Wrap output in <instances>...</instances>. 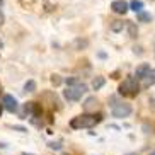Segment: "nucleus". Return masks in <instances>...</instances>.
<instances>
[{"mask_svg": "<svg viewBox=\"0 0 155 155\" xmlns=\"http://www.w3.org/2000/svg\"><path fill=\"white\" fill-rule=\"evenodd\" d=\"M102 121V114H80L77 118H73L70 121V126L73 130H84V128H94L97 123Z\"/></svg>", "mask_w": 155, "mask_h": 155, "instance_id": "1", "label": "nucleus"}, {"mask_svg": "<svg viewBox=\"0 0 155 155\" xmlns=\"http://www.w3.org/2000/svg\"><path fill=\"white\" fill-rule=\"evenodd\" d=\"M118 92L124 97H137L138 92H140V84H138V80L135 77H128L119 84Z\"/></svg>", "mask_w": 155, "mask_h": 155, "instance_id": "2", "label": "nucleus"}, {"mask_svg": "<svg viewBox=\"0 0 155 155\" xmlns=\"http://www.w3.org/2000/svg\"><path fill=\"white\" fill-rule=\"evenodd\" d=\"M87 92V87L84 84H75V85H68L67 91H63V97L67 101H78L80 97Z\"/></svg>", "mask_w": 155, "mask_h": 155, "instance_id": "3", "label": "nucleus"}, {"mask_svg": "<svg viewBox=\"0 0 155 155\" xmlns=\"http://www.w3.org/2000/svg\"><path fill=\"white\" fill-rule=\"evenodd\" d=\"M131 114V106L126 102H118L113 106V116L114 118H126Z\"/></svg>", "mask_w": 155, "mask_h": 155, "instance_id": "4", "label": "nucleus"}, {"mask_svg": "<svg viewBox=\"0 0 155 155\" xmlns=\"http://www.w3.org/2000/svg\"><path fill=\"white\" fill-rule=\"evenodd\" d=\"M2 106H4V109H7L9 113H15V111H17V101H15L14 96H10V94H5L4 96Z\"/></svg>", "mask_w": 155, "mask_h": 155, "instance_id": "5", "label": "nucleus"}, {"mask_svg": "<svg viewBox=\"0 0 155 155\" xmlns=\"http://www.w3.org/2000/svg\"><path fill=\"white\" fill-rule=\"evenodd\" d=\"M111 9H113V12H116V14H126L128 9H130V5H128L124 0H114L113 4H111Z\"/></svg>", "mask_w": 155, "mask_h": 155, "instance_id": "6", "label": "nucleus"}, {"mask_svg": "<svg viewBox=\"0 0 155 155\" xmlns=\"http://www.w3.org/2000/svg\"><path fill=\"white\" fill-rule=\"evenodd\" d=\"M148 70H150V65L141 63L140 67H137V70H135V78H137V80H141V78L148 73Z\"/></svg>", "mask_w": 155, "mask_h": 155, "instance_id": "7", "label": "nucleus"}, {"mask_svg": "<svg viewBox=\"0 0 155 155\" xmlns=\"http://www.w3.org/2000/svg\"><path fill=\"white\" fill-rule=\"evenodd\" d=\"M143 80V87H152L155 85V68L153 70H148V73H147L145 77L141 78Z\"/></svg>", "mask_w": 155, "mask_h": 155, "instance_id": "8", "label": "nucleus"}, {"mask_svg": "<svg viewBox=\"0 0 155 155\" xmlns=\"http://www.w3.org/2000/svg\"><path fill=\"white\" fill-rule=\"evenodd\" d=\"M84 107H85V111H92L97 107V99L96 97H89V99L84 102Z\"/></svg>", "mask_w": 155, "mask_h": 155, "instance_id": "9", "label": "nucleus"}, {"mask_svg": "<svg viewBox=\"0 0 155 155\" xmlns=\"http://www.w3.org/2000/svg\"><path fill=\"white\" fill-rule=\"evenodd\" d=\"M123 29H124V22H123V21H113V22H111V31L119 32V31H123Z\"/></svg>", "mask_w": 155, "mask_h": 155, "instance_id": "10", "label": "nucleus"}, {"mask_svg": "<svg viewBox=\"0 0 155 155\" xmlns=\"http://www.w3.org/2000/svg\"><path fill=\"white\" fill-rule=\"evenodd\" d=\"M104 84H106L104 77H96L94 80H92V89H94V91H99V89L104 85Z\"/></svg>", "mask_w": 155, "mask_h": 155, "instance_id": "11", "label": "nucleus"}, {"mask_svg": "<svg viewBox=\"0 0 155 155\" xmlns=\"http://www.w3.org/2000/svg\"><path fill=\"white\" fill-rule=\"evenodd\" d=\"M130 9L135 10V12H140V10L143 9V2H141V0H131V2H130Z\"/></svg>", "mask_w": 155, "mask_h": 155, "instance_id": "12", "label": "nucleus"}, {"mask_svg": "<svg viewBox=\"0 0 155 155\" xmlns=\"http://www.w3.org/2000/svg\"><path fill=\"white\" fill-rule=\"evenodd\" d=\"M138 21H140V22H150V21H152V15L148 14V12H143V10H140V12H138Z\"/></svg>", "mask_w": 155, "mask_h": 155, "instance_id": "13", "label": "nucleus"}, {"mask_svg": "<svg viewBox=\"0 0 155 155\" xmlns=\"http://www.w3.org/2000/svg\"><path fill=\"white\" fill-rule=\"evenodd\" d=\"M24 91H26V92H34V91H36V82H34V80H29V82H26V85H24Z\"/></svg>", "mask_w": 155, "mask_h": 155, "instance_id": "14", "label": "nucleus"}, {"mask_svg": "<svg viewBox=\"0 0 155 155\" xmlns=\"http://www.w3.org/2000/svg\"><path fill=\"white\" fill-rule=\"evenodd\" d=\"M128 31H130V36L131 38H137L138 31H137V28H135V24H128Z\"/></svg>", "mask_w": 155, "mask_h": 155, "instance_id": "15", "label": "nucleus"}, {"mask_svg": "<svg viewBox=\"0 0 155 155\" xmlns=\"http://www.w3.org/2000/svg\"><path fill=\"white\" fill-rule=\"evenodd\" d=\"M51 82L55 84V85H60V84H61V78H60V75H53V77H51Z\"/></svg>", "mask_w": 155, "mask_h": 155, "instance_id": "16", "label": "nucleus"}, {"mask_svg": "<svg viewBox=\"0 0 155 155\" xmlns=\"http://www.w3.org/2000/svg\"><path fill=\"white\" fill-rule=\"evenodd\" d=\"M75 84H78V80L77 78H67V85H75Z\"/></svg>", "mask_w": 155, "mask_h": 155, "instance_id": "17", "label": "nucleus"}, {"mask_svg": "<svg viewBox=\"0 0 155 155\" xmlns=\"http://www.w3.org/2000/svg\"><path fill=\"white\" fill-rule=\"evenodd\" d=\"M50 148H56V150H60L61 145H60V143H50Z\"/></svg>", "mask_w": 155, "mask_h": 155, "instance_id": "18", "label": "nucleus"}, {"mask_svg": "<svg viewBox=\"0 0 155 155\" xmlns=\"http://www.w3.org/2000/svg\"><path fill=\"white\" fill-rule=\"evenodd\" d=\"M4 21H5V17H4V12L0 10V24H4Z\"/></svg>", "mask_w": 155, "mask_h": 155, "instance_id": "19", "label": "nucleus"}, {"mask_svg": "<svg viewBox=\"0 0 155 155\" xmlns=\"http://www.w3.org/2000/svg\"><path fill=\"white\" fill-rule=\"evenodd\" d=\"M2 111H4V106L0 104V114H2Z\"/></svg>", "mask_w": 155, "mask_h": 155, "instance_id": "20", "label": "nucleus"}, {"mask_svg": "<svg viewBox=\"0 0 155 155\" xmlns=\"http://www.w3.org/2000/svg\"><path fill=\"white\" fill-rule=\"evenodd\" d=\"M2 48H4V43H2V41H0V50H2Z\"/></svg>", "mask_w": 155, "mask_h": 155, "instance_id": "21", "label": "nucleus"}, {"mask_svg": "<svg viewBox=\"0 0 155 155\" xmlns=\"http://www.w3.org/2000/svg\"><path fill=\"white\" fill-rule=\"evenodd\" d=\"M126 155H138V153H126Z\"/></svg>", "mask_w": 155, "mask_h": 155, "instance_id": "22", "label": "nucleus"}, {"mask_svg": "<svg viewBox=\"0 0 155 155\" xmlns=\"http://www.w3.org/2000/svg\"><path fill=\"white\" fill-rule=\"evenodd\" d=\"M2 4H4V0H0V5H2Z\"/></svg>", "mask_w": 155, "mask_h": 155, "instance_id": "23", "label": "nucleus"}, {"mask_svg": "<svg viewBox=\"0 0 155 155\" xmlns=\"http://www.w3.org/2000/svg\"><path fill=\"white\" fill-rule=\"evenodd\" d=\"M150 155H155V152H152V153H150Z\"/></svg>", "mask_w": 155, "mask_h": 155, "instance_id": "24", "label": "nucleus"}]
</instances>
